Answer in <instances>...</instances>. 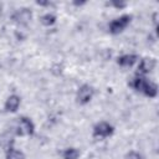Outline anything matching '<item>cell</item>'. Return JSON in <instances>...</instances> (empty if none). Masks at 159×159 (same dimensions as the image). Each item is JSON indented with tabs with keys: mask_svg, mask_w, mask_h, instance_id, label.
Here are the masks:
<instances>
[{
	"mask_svg": "<svg viewBox=\"0 0 159 159\" xmlns=\"http://www.w3.org/2000/svg\"><path fill=\"white\" fill-rule=\"evenodd\" d=\"M62 158L63 159H78L80 158V150L77 148H66L62 153Z\"/></svg>",
	"mask_w": 159,
	"mask_h": 159,
	"instance_id": "cell-11",
	"label": "cell"
},
{
	"mask_svg": "<svg viewBox=\"0 0 159 159\" xmlns=\"http://www.w3.org/2000/svg\"><path fill=\"white\" fill-rule=\"evenodd\" d=\"M138 55L134 53H125L119 57H117V63L122 67H132L137 61H138Z\"/></svg>",
	"mask_w": 159,
	"mask_h": 159,
	"instance_id": "cell-8",
	"label": "cell"
},
{
	"mask_svg": "<svg viewBox=\"0 0 159 159\" xmlns=\"http://www.w3.org/2000/svg\"><path fill=\"white\" fill-rule=\"evenodd\" d=\"M130 21H132V15H128V14L120 15L119 17H117L109 22L108 30L112 35H119L120 32H123L125 30V27L130 24Z\"/></svg>",
	"mask_w": 159,
	"mask_h": 159,
	"instance_id": "cell-1",
	"label": "cell"
},
{
	"mask_svg": "<svg viewBox=\"0 0 159 159\" xmlns=\"http://www.w3.org/2000/svg\"><path fill=\"white\" fill-rule=\"evenodd\" d=\"M40 22H41L43 26H52V25L56 22V16H55L53 14L47 12V14H45V15H42V16L40 17Z\"/></svg>",
	"mask_w": 159,
	"mask_h": 159,
	"instance_id": "cell-12",
	"label": "cell"
},
{
	"mask_svg": "<svg viewBox=\"0 0 159 159\" xmlns=\"http://www.w3.org/2000/svg\"><path fill=\"white\" fill-rule=\"evenodd\" d=\"M142 93H143L144 96L149 97V98H154V97H157V94H158V86H157L154 82L147 80V82H145V84H144V87H143V89H142Z\"/></svg>",
	"mask_w": 159,
	"mask_h": 159,
	"instance_id": "cell-9",
	"label": "cell"
},
{
	"mask_svg": "<svg viewBox=\"0 0 159 159\" xmlns=\"http://www.w3.org/2000/svg\"><path fill=\"white\" fill-rule=\"evenodd\" d=\"M6 159H25V154L24 152L10 147L6 149Z\"/></svg>",
	"mask_w": 159,
	"mask_h": 159,
	"instance_id": "cell-10",
	"label": "cell"
},
{
	"mask_svg": "<svg viewBox=\"0 0 159 159\" xmlns=\"http://www.w3.org/2000/svg\"><path fill=\"white\" fill-rule=\"evenodd\" d=\"M20 103H21V99L17 94H10L6 101H5V104H4V108L6 112H10V113H14L19 109L20 107Z\"/></svg>",
	"mask_w": 159,
	"mask_h": 159,
	"instance_id": "cell-7",
	"label": "cell"
},
{
	"mask_svg": "<svg viewBox=\"0 0 159 159\" xmlns=\"http://www.w3.org/2000/svg\"><path fill=\"white\" fill-rule=\"evenodd\" d=\"M32 19V12L30 9L27 7H22V9H19L16 10L14 14H12V20L20 25H27Z\"/></svg>",
	"mask_w": 159,
	"mask_h": 159,
	"instance_id": "cell-6",
	"label": "cell"
},
{
	"mask_svg": "<svg viewBox=\"0 0 159 159\" xmlns=\"http://www.w3.org/2000/svg\"><path fill=\"white\" fill-rule=\"evenodd\" d=\"M111 4H112L114 7H117V9H122V7H124V6L127 5L125 2H118V1H112Z\"/></svg>",
	"mask_w": 159,
	"mask_h": 159,
	"instance_id": "cell-14",
	"label": "cell"
},
{
	"mask_svg": "<svg viewBox=\"0 0 159 159\" xmlns=\"http://www.w3.org/2000/svg\"><path fill=\"white\" fill-rule=\"evenodd\" d=\"M93 94H94V91H93V87L89 86V84H82L78 89H77V94H76V99L80 104H87L91 102V99L93 98Z\"/></svg>",
	"mask_w": 159,
	"mask_h": 159,
	"instance_id": "cell-3",
	"label": "cell"
},
{
	"mask_svg": "<svg viewBox=\"0 0 159 159\" xmlns=\"http://www.w3.org/2000/svg\"><path fill=\"white\" fill-rule=\"evenodd\" d=\"M125 159H142V155L135 150H130L125 154Z\"/></svg>",
	"mask_w": 159,
	"mask_h": 159,
	"instance_id": "cell-13",
	"label": "cell"
},
{
	"mask_svg": "<svg viewBox=\"0 0 159 159\" xmlns=\"http://www.w3.org/2000/svg\"><path fill=\"white\" fill-rule=\"evenodd\" d=\"M37 5H41V6H46V5H50L48 1H36Z\"/></svg>",
	"mask_w": 159,
	"mask_h": 159,
	"instance_id": "cell-15",
	"label": "cell"
},
{
	"mask_svg": "<svg viewBox=\"0 0 159 159\" xmlns=\"http://www.w3.org/2000/svg\"><path fill=\"white\" fill-rule=\"evenodd\" d=\"M157 65V61L155 58H152V57H144L139 61V65H138V68H137V76H145L148 73H150L154 67Z\"/></svg>",
	"mask_w": 159,
	"mask_h": 159,
	"instance_id": "cell-5",
	"label": "cell"
},
{
	"mask_svg": "<svg viewBox=\"0 0 159 159\" xmlns=\"http://www.w3.org/2000/svg\"><path fill=\"white\" fill-rule=\"evenodd\" d=\"M114 133V128L108 122H99L93 127V137L96 138H108Z\"/></svg>",
	"mask_w": 159,
	"mask_h": 159,
	"instance_id": "cell-4",
	"label": "cell"
},
{
	"mask_svg": "<svg viewBox=\"0 0 159 159\" xmlns=\"http://www.w3.org/2000/svg\"><path fill=\"white\" fill-rule=\"evenodd\" d=\"M15 133L17 135H32L35 133V124L29 117H20L15 127Z\"/></svg>",
	"mask_w": 159,
	"mask_h": 159,
	"instance_id": "cell-2",
	"label": "cell"
}]
</instances>
